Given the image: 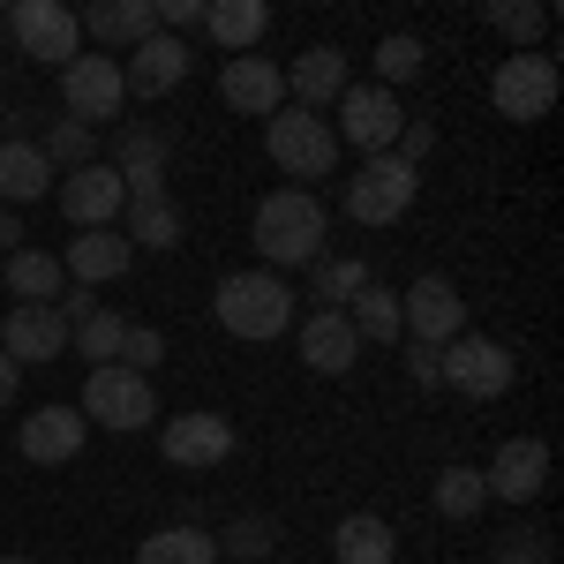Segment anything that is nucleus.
I'll use <instances>...</instances> for the list:
<instances>
[{"label": "nucleus", "mask_w": 564, "mask_h": 564, "mask_svg": "<svg viewBox=\"0 0 564 564\" xmlns=\"http://www.w3.org/2000/svg\"><path fill=\"white\" fill-rule=\"evenodd\" d=\"M249 241H257L263 271H294V263H316V257H324V204H316L308 188H279V196H263V204H257V226H249Z\"/></svg>", "instance_id": "nucleus-1"}, {"label": "nucleus", "mask_w": 564, "mask_h": 564, "mask_svg": "<svg viewBox=\"0 0 564 564\" xmlns=\"http://www.w3.org/2000/svg\"><path fill=\"white\" fill-rule=\"evenodd\" d=\"M212 316L234 339H279V332H294V286L279 271H226L212 294Z\"/></svg>", "instance_id": "nucleus-2"}, {"label": "nucleus", "mask_w": 564, "mask_h": 564, "mask_svg": "<svg viewBox=\"0 0 564 564\" xmlns=\"http://www.w3.org/2000/svg\"><path fill=\"white\" fill-rule=\"evenodd\" d=\"M263 151L279 159V174H294V181H324L339 166L332 121H324V113H302V106H279V113L263 121Z\"/></svg>", "instance_id": "nucleus-3"}, {"label": "nucleus", "mask_w": 564, "mask_h": 564, "mask_svg": "<svg viewBox=\"0 0 564 564\" xmlns=\"http://www.w3.org/2000/svg\"><path fill=\"white\" fill-rule=\"evenodd\" d=\"M414 188H422V174L384 151V159H361V166H354V181H347L339 204H347L354 226H399V218L414 212Z\"/></svg>", "instance_id": "nucleus-4"}, {"label": "nucleus", "mask_w": 564, "mask_h": 564, "mask_svg": "<svg viewBox=\"0 0 564 564\" xmlns=\"http://www.w3.org/2000/svg\"><path fill=\"white\" fill-rule=\"evenodd\" d=\"M512 377H520L512 347H497V339H481V332H459L452 347H436V384H452L459 399H505Z\"/></svg>", "instance_id": "nucleus-5"}, {"label": "nucleus", "mask_w": 564, "mask_h": 564, "mask_svg": "<svg viewBox=\"0 0 564 564\" xmlns=\"http://www.w3.org/2000/svg\"><path fill=\"white\" fill-rule=\"evenodd\" d=\"M76 414L98 422V430H151V422H159V391H151V377L106 361V369L84 377V406H76Z\"/></svg>", "instance_id": "nucleus-6"}, {"label": "nucleus", "mask_w": 564, "mask_h": 564, "mask_svg": "<svg viewBox=\"0 0 564 564\" xmlns=\"http://www.w3.org/2000/svg\"><path fill=\"white\" fill-rule=\"evenodd\" d=\"M489 106L505 121H550V106H557V61L550 53H505L497 76H489Z\"/></svg>", "instance_id": "nucleus-7"}, {"label": "nucleus", "mask_w": 564, "mask_h": 564, "mask_svg": "<svg viewBox=\"0 0 564 564\" xmlns=\"http://www.w3.org/2000/svg\"><path fill=\"white\" fill-rule=\"evenodd\" d=\"M61 98H68V121L90 129V121H121L129 106V84H121V61L113 53H76L61 68Z\"/></svg>", "instance_id": "nucleus-8"}, {"label": "nucleus", "mask_w": 564, "mask_h": 564, "mask_svg": "<svg viewBox=\"0 0 564 564\" xmlns=\"http://www.w3.org/2000/svg\"><path fill=\"white\" fill-rule=\"evenodd\" d=\"M399 332H406L414 347H452V339L467 332V302H459V286L436 279V271H422V279L399 294Z\"/></svg>", "instance_id": "nucleus-9"}, {"label": "nucleus", "mask_w": 564, "mask_h": 564, "mask_svg": "<svg viewBox=\"0 0 564 564\" xmlns=\"http://www.w3.org/2000/svg\"><path fill=\"white\" fill-rule=\"evenodd\" d=\"M406 129V113H399V90L384 84H347L339 90V135H347L361 159H384L391 143Z\"/></svg>", "instance_id": "nucleus-10"}, {"label": "nucleus", "mask_w": 564, "mask_h": 564, "mask_svg": "<svg viewBox=\"0 0 564 564\" xmlns=\"http://www.w3.org/2000/svg\"><path fill=\"white\" fill-rule=\"evenodd\" d=\"M8 31H15V45H23L31 61H45V68H68L76 45H84L76 8H61V0H15V8H8Z\"/></svg>", "instance_id": "nucleus-11"}, {"label": "nucleus", "mask_w": 564, "mask_h": 564, "mask_svg": "<svg viewBox=\"0 0 564 564\" xmlns=\"http://www.w3.org/2000/svg\"><path fill=\"white\" fill-rule=\"evenodd\" d=\"M61 212H68L76 234H106V226H121V212H129V188H121V174L106 159H90V166H76V174L61 181Z\"/></svg>", "instance_id": "nucleus-12"}, {"label": "nucleus", "mask_w": 564, "mask_h": 564, "mask_svg": "<svg viewBox=\"0 0 564 564\" xmlns=\"http://www.w3.org/2000/svg\"><path fill=\"white\" fill-rule=\"evenodd\" d=\"M481 489L505 497V505H534V497L550 489V444H542V436H505L497 459L481 467Z\"/></svg>", "instance_id": "nucleus-13"}, {"label": "nucleus", "mask_w": 564, "mask_h": 564, "mask_svg": "<svg viewBox=\"0 0 564 564\" xmlns=\"http://www.w3.org/2000/svg\"><path fill=\"white\" fill-rule=\"evenodd\" d=\"M159 452H166V467H188V475H196V467H218V459L234 452V422H226V414H204V406H196V414H174V422L159 430Z\"/></svg>", "instance_id": "nucleus-14"}, {"label": "nucleus", "mask_w": 564, "mask_h": 564, "mask_svg": "<svg viewBox=\"0 0 564 564\" xmlns=\"http://www.w3.org/2000/svg\"><path fill=\"white\" fill-rule=\"evenodd\" d=\"M218 98H226L234 113L271 121V113L286 106V76H279V61H263V53H234V61L218 68Z\"/></svg>", "instance_id": "nucleus-15"}, {"label": "nucleus", "mask_w": 564, "mask_h": 564, "mask_svg": "<svg viewBox=\"0 0 564 564\" xmlns=\"http://www.w3.org/2000/svg\"><path fill=\"white\" fill-rule=\"evenodd\" d=\"M188 45L166 39V31H151L143 45H129V61H121V84H129V98H166V90L188 84Z\"/></svg>", "instance_id": "nucleus-16"}, {"label": "nucleus", "mask_w": 564, "mask_h": 564, "mask_svg": "<svg viewBox=\"0 0 564 564\" xmlns=\"http://www.w3.org/2000/svg\"><path fill=\"white\" fill-rule=\"evenodd\" d=\"M68 347V324H61V308H39V302H15L0 316V354L23 369V361H53V354Z\"/></svg>", "instance_id": "nucleus-17"}, {"label": "nucleus", "mask_w": 564, "mask_h": 564, "mask_svg": "<svg viewBox=\"0 0 564 564\" xmlns=\"http://www.w3.org/2000/svg\"><path fill=\"white\" fill-rule=\"evenodd\" d=\"M84 436H90V422L76 414V406H39V414L15 430V444H23L31 467H68V459L84 452Z\"/></svg>", "instance_id": "nucleus-18"}, {"label": "nucleus", "mask_w": 564, "mask_h": 564, "mask_svg": "<svg viewBox=\"0 0 564 564\" xmlns=\"http://www.w3.org/2000/svg\"><path fill=\"white\" fill-rule=\"evenodd\" d=\"M166 159H174V143H166L159 129H129L121 143H113V159H106V166L121 174L129 196H166Z\"/></svg>", "instance_id": "nucleus-19"}, {"label": "nucleus", "mask_w": 564, "mask_h": 564, "mask_svg": "<svg viewBox=\"0 0 564 564\" xmlns=\"http://www.w3.org/2000/svg\"><path fill=\"white\" fill-rule=\"evenodd\" d=\"M354 354H361V339H354L347 308H308L302 316V361L316 369V377H347Z\"/></svg>", "instance_id": "nucleus-20"}, {"label": "nucleus", "mask_w": 564, "mask_h": 564, "mask_svg": "<svg viewBox=\"0 0 564 564\" xmlns=\"http://www.w3.org/2000/svg\"><path fill=\"white\" fill-rule=\"evenodd\" d=\"M76 31H84L98 53H106V45H143L159 31V0H98V8L76 15Z\"/></svg>", "instance_id": "nucleus-21"}, {"label": "nucleus", "mask_w": 564, "mask_h": 564, "mask_svg": "<svg viewBox=\"0 0 564 564\" xmlns=\"http://www.w3.org/2000/svg\"><path fill=\"white\" fill-rule=\"evenodd\" d=\"M339 90H347V53L339 45H308L302 61L286 68V106H302V113L332 106Z\"/></svg>", "instance_id": "nucleus-22"}, {"label": "nucleus", "mask_w": 564, "mask_h": 564, "mask_svg": "<svg viewBox=\"0 0 564 564\" xmlns=\"http://www.w3.org/2000/svg\"><path fill=\"white\" fill-rule=\"evenodd\" d=\"M129 263H135L129 234H121V226H106V234H76V241H68V257H61V271H68L76 286H106V279H121Z\"/></svg>", "instance_id": "nucleus-23"}, {"label": "nucleus", "mask_w": 564, "mask_h": 564, "mask_svg": "<svg viewBox=\"0 0 564 564\" xmlns=\"http://www.w3.org/2000/svg\"><path fill=\"white\" fill-rule=\"evenodd\" d=\"M332 557L339 564H399V534L377 512H347L339 534H332Z\"/></svg>", "instance_id": "nucleus-24"}, {"label": "nucleus", "mask_w": 564, "mask_h": 564, "mask_svg": "<svg viewBox=\"0 0 564 564\" xmlns=\"http://www.w3.org/2000/svg\"><path fill=\"white\" fill-rule=\"evenodd\" d=\"M121 234H129V249H181V212L174 196H129V212H121Z\"/></svg>", "instance_id": "nucleus-25"}, {"label": "nucleus", "mask_w": 564, "mask_h": 564, "mask_svg": "<svg viewBox=\"0 0 564 564\" xmlns=\"http://www.w3.org/2000/svg\"><path fill=\"white\" fill-rule=\"evenodd\" d=\"M45 188H53L45 151H39V143H23V135H8V143H0V196H8V204H39Z\"/></svg>", "instance_id": "nucleus-26"}, {"label": "nucleus", "mask_w": 564, "mask_h": 564, "mask_svg": "<svg viewBox=\"0 0 564 564\" xmlns=\"http://www.w3.org/2000/svg\"><path fill=\"white\" fill-rule=\"evenodd\" d=\"M8 294L53 308L68 294V271H61V257H45V249H15V257H8Z\"/></svg>", "instance_id": "nucleus-27"}, {"label": "nucleus", "mask_w": 564, "mask_h": 564, "mask_svg": "<svg viewBox=\"0 0 564 564\" xmlns=\"http://www.w3.org/2000/svg\"><path fill=\"white\" fill-rule=\"evenodd\" d=\"M204 31H212L226 53H249V45L271 31V8H263V0H218V8H204Z\"/></svg>", "instance_id": "nucleus-28"}, {"label": "nucleus", "mask_w": 564, "mask_h": 564, "mask_svg": "<svg viewBox=\"0 0 564 564\" xmlns=\"http://www.w3.org/2000/svg\"><path fill=\"white\" fill-rule=\"evenodd\" d=\"M347 324H354L361 347H369V339L399 347V294H391V286H361V294L347 302Z\"/></svg>", "instance_id": "nucleus-29"}, {"label": "nucleus", "mask_w": 564, "mask_h": 564, "mask_svg": "<svg viewBox=\"0 0 564 564\" xmlns=\"http://www.w3.org/2000/svg\"><path fill=\"white\" fill-rule=\"evenodd\" d=\"M135 564H218V542L204 527H159V534L135 550Z\"/></svg>", "instance_id": "nucleus-30"}, {"label": "nucleus", "mask_w": 564, "mask_h": 564, "mask_svg": "<svg viewBox=\"0 0 564 564\" xmlns=\"http://www.w3.org/2000/svg\"><path fill=\"white\" fill-rule=\"evenodd\" d=\"M68 339H76V354H84L90 369H106V361H121V339H129V324H121L113 308H90V316L76 324V332H68Z\"/></svg>", "instance_id": "nucleus-31"}, {"label": "nucleus", "mask_w": 564, "mask_h": 564, "mask_svg": "<svg viewBox=\"0 0 564 564\" xmlns=\"http://www.w3.org/2000/svg\"><path fill=\"white\" fill-rule=\"evenodd\" d=\"M489 23L512 39V53H534V39L550 31V8L542 0H489Z\"/></svg>", "instance_id": "nucleus-32"}, {"label": "nucleus", "mask_w": 564, "mask_h": 564, "mask_svg": "<svg viewBox=\"0 0 564 564\" xmlns=\"http://www.w3.org/2000/svg\"><path fill=\"white\" fill-rule=\"evenodd\" d=\"M481 505H489L481 467H444V475H436V512H444V520H475Z\"/></svg>", "instance_id": "nucleus-33"}, {"label": "nucleus", "mask_w": 564, "mask_h": 564, "mask_svg": "<svg viewBox=\"0 0 564 564\" xmlns=\"http://www.w3.org/2000/svg\"><path fill=\"white\" fill-rule=\"evenodd\" d=\"M361 286H369V263H361V257H339V263L316 257V302H324V308H347Z\"/></svg>", "instance_id": "nucleus-34"}, {"label": "nucleus", "mask_w": 564, "mask_h": 564, "mask_svg": "<svg viewBox=\"0 0 564 564\" xmlns=\"http://www.w3.org/2000/svg\"><path fill=\"white\" fill-rule=\"evenodd\" d=\"M422 76V39H406V31H391L384 45H377V84L399 90V84H414Z\"/></svg>", "instance_id": "nucleus-35"}, {"label": "nucleus", "mask_w": 564, "mask_h": 564, "mask_svg": "<svg viewBox=\"0 0 564 564\" xmlns=\"http://www.w3.org/2000/svg\"><path fill=\"white\" fill-rule=\"evenodd\" d=\"M39 151H45V166H68V174H76V166H90V129H76V121H53V135H45Z\"/></svg>", "instance_id": "nucleus-36"}, {"label": "nucleus", "mask_w": 564, "mask_h": 564, "mask_svg": "<svg viewBox=\"0 0 564 564\" xmlns=\"http://www.w3.org/2000/svg\"><path fill=\"white\" fill-rule=\"evenodd\" d=\"M212 542H218V557H263L279 534H271V520H234L226 534H212Z\"/></svg>", "instance_id": "nucleus-37"}, {"label": "nucleus", "mask_w": 564, "mask_h": 564, "mask_svg": "<svg viewBox=\"0 0 564 564\" xmlns=\"http://www.w3.org/2000/svg\"><path fill=\"white\" fill-rule=\"evenodd\" d=\"M166 361V339L151 332V324H129V339H121V369H135V377H151Z\"/></svg>", "instance_id": "nucleus-38"}, {"label": "nucleus", "mask_w": 564, "mask_h": 564, "mask_svg": "<svg viewBox=\"0 0 564 564\" xmlns=\"http://www.w3.org/2000/svg\"><path fill=\"white\" fill-rule=\"evenodd\" d=\"M204 23V0H159V31L181 39V31H196Z\"/></svg>", "instance_id": "nucleus-39"}, {"label": "nucleus", "mask_w": 564, "mask_h": 564, "mask_svg": "<svg viewBox=\"0 0 564 564\" xmlns=\"http://www.w3.org/2000/svg\"><path fill=\"white\" fill-rule=\"evenodd\" d=\"M430 151H436V129H430V121H406V129H399V151H391V159H406V166H422Z\"/></svg>", "instance_id": "nucleus-40"}, {"label": "nucleus", "mask_w": 564, "mask_h": 564, "mask_svg": "<svg viewBox=\"0 0 564 564\" xmlns=\"http://www.w3.org/2000/svg\"><path fill=\"white\" fill-rule=\"evenodd\" d=\"M497 564H550V550H542V534H512V550Z\"/></svg>", "instance_id": "nucleus-41"}, {"label": "nucleus", "mask_w": 564, "mask_h": 564, "mask_svg": "<svg viewBox=\"0 0 564 564\" xmlns=\"http://www.w3.org/2000/svg\"><path fill=\"white\" fill-rule=\"evenodd\" d=\"M406 377L430 391V384H436V347H406Z\"/></svg>", "instance_id": "nucleus-42"}, {"label": "nucleus", "mask_w": 564, "mask_h": 564, "mask_svg": "<svg viewBox=\"0 0 564 564\" xmlns=\"http://www.w3.org/2000/svg\"><path fill=\"white\" fill-rule=\"evenodd\" d=\"M15 391H23V369H15V361L0 354V406H15Z\"/></svg>", "instance_id": "nucleus-43"}, {"label": "nucleus", "mask_w": 564, "mask_h": 564, "mask_svg": "<svg viewBox=\"0 0 564 564\" xmlns=\"http://www.w3.org/2000/svg\"><path fill=\"white\" fill-rule=\"evenodd\" d=\"M15 241H23V226H15V212H0V257H15Z\"/></svg>", "instance_id": "nucleus-44"}, {"label": "nucleus", "mask_w": 564, "mask_h": 564, "mask_svg": "<svg viewBox=\"0 0 564 564\" xmlns=\"http://www.w3.org/2000/svg\"><path fill=\"white\" fill-rule=\"evenodd\" d=\"M0 564H31V557H0Z\"/></svg>", "instance_id": "nucleus-45"}]
</instances>
